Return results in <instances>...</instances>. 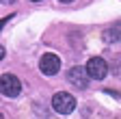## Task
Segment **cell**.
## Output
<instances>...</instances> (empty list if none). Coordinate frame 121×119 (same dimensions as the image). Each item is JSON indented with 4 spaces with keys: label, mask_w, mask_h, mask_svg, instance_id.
Segmentation results:
<instances>
[{
    "label": "cell",
    "mask_w": 121,
    "mask_h": 119,
    "mask_svg": "<svg viewBox=\"0 0 121 119\" xmlns=\"http://www.w3.org/2000/svg\"><path fill=\"white\" fill-rule=\"evenodd\" d=\"M52 108H54L58 115H69V113H73V108H76V97H73L71 93L60 91V93H56V95L52 97Z\"/></svg>",
    "instance_id": "cell-1"
},
{
    "label": "cell",
    "mask_w": 121,
    "mask_h": 119,
    "mask_svg": "<svg viewBox=\"0 0 121 119\" xmlns=\"http://www.w3.org/2000/svg\"><path fill=\"white\" fill-rule=\"evenodd\" d=\"M0 91L7 97H17L22 91V82L13 76V74H2L0 76Z\"/></svg>",
    "instance_id": "cell-2"
},
{
    "label": "cell",
    "mask_w": 121,
    "mask_h": 119,
    "mask_svg": "<svg viewBox=\"0 0 121 119\" xmlns=\"http://www.w3.org/2000/svg\"><path fill=\"white\" fill-rule=\"evenodd\" d=\"M86 74L93 80H104L106 74H108V65H106L104 58L93 56V58H89V63H86Z\"/></svg>",
    "instance_id": "cell-3"
},
{
    "label": "cell",
    "mask_w": 121,
    "mask_h": 119,
    "mask_svg": "<svg viewBox=\"0 0 121 119\" xmlns=\"http://www.w3.org/2000/svg\"><path fill=\"white\" fill-rule=\"evenodd\" d=\"M39 69H41V74H45V76H54V74H58V69H60V58L56 54H52V52L43 54L41 61H39Z\"/></svg>",
    "instance_id": "cell-4"
},
{
    "label": "cell",
    "mask_w": 121,
    "mask_h": 119,
    "mask_svg": "<svg viewBox=\"0 0 121 119\" xmlns=\"http://www.w3.org/2000/svg\"><path fill=\"white\" fill-rule=\"evenodd\" d=\"M67 80H69V84L78 87V89H86L91 76L86 74V67H80V65H78V67H71V69L67 71Z\"/></svg>",
    "instance_id": "cell-5"
},
{
    "label": "cell",
    "mask_w": 121,
    "mask_h": 119,
    "mask_svg": "<svg viewBox=\"0 0 121 119\" xmlns=\"http://www.w3.org/2000/svg\"><path fill=\"white\" fill-rule=\"evenodd\" d=\"M104 39L106 41H121V22H117L112 28H108L104 33Z\"/></svg>",
    "instance_id": "cell-6"
},
{
    "label": "cell",
    "mask_w": 121,
    "mask_h": 119,
    "mask_svg": "<svg viewBox=\"0 0 121 119\" xmlns=\"http://www.w3.org/2000/svg\"><path fill=\"white\" fill-rule=\"evenodd\" d=\"M9 20H11V18H4V20H0V31H2V28H4V24H7Z\"/></svg>",
    "instance_id": "cell-7"
},
{
    "label": "cell",
    "mask_w": 121,
    "mask_h": 119,
    "mask_svg": "<svg viewBox=\"0 0 121 119\" xmlns=\"http://www.w3.org/2000/svg\"><path fill=\"white\" fill-rule=\"evenodd\" d=\"M2 58H4V48L0 46V61H2Z\"/></svg>",
    "instance_id": "cell-8"
},
{
    "label": "cell",
    "mask_w": 121,
    "mask_h": 119,
    "mask_svg": "<svg viewBox=\"0 0 121 119\" xmlns=\"http://www.w3.org/2000/svg\"><path fill=\"white\" fill-rule=\"evenodd\" d=\"M60 2H71V0H60Z\"/></svg>",
    "instance_id": "cell-9"
},
{
    "label": "cell",
    "mask_w": 121,
    "mask_h": 119,
    "mask_svg": "<svg viewBox=\"0 0 121 119\" xmlns=\"http://www.w3.org/2000/svg\"><path fill=\"white\" fill-rule=\"evenodd\" d=\"M33 2H39V0H33Z\"/></svg>",
    "instance_id": "cell-10"
}]
</instances>
